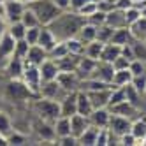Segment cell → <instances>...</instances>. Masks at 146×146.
<instances>
[{"instance_id":"6da1fadb","label":"cell","mask_w":146,"mask_h":146,"mask_svg":"<svg viewBox=\"0 0 146 146\" xmlns=\"http://www.w3.org/2000/svg\"><path fill=\"white\" fill-rule=\"evenodd\" d=\"M85 21L86 19L81 14H78L76 11H70V13L62 11L58 14V18L55 19V21H51L48 27L51 28V32L56 35L58 40H65L69 37H74Z\"/></svg>"},{"instance_id":"7a4b0ae2","label":"cell","mask_w":146,"mask_h":146,"mask_svg":"<svg viewBox=\"0 0 146 146\" xmlns=\"http://www.w3.org/2000/svg\"><path fill=\"white\" fill-rule=\"evenodd\" d=\"M27 5L37 14L39 23L42 27H48L51 21H55V19L58 18V14L62 13L60 9L53 4V0H35V2L27 4Z\"/></svg>"},{"instance_id":"3957f363","label":"cell","mask_w":146,"mask_h":146,"mask_svg":"<svg viewBox=\"0 0 146 146\" xmlns=\"http://www.w3.org/2000/svg\"><path fill=\"white\" fill-rule=\"evenodd\" d=\"M34 109L37 113V116L44 121L53 123L58 116H62V109H60V102L53 100V99H46L40 97L34 102Z\"/></svg>"},{"instance_id":"277c9868","label":"cell","mask_w":146,"mask_h":146,"mask_svg":"<svg viewBox=\"0 0 146 146\" xmlns=\"http://www.w3.org/2000/svg\"><path fill=\"white\" fill-rule=\"evenodd\" d=\"M5 93H7V97L11 100H14V102L28 100V99H32L35 95V93L23 83V79H11L7 83V86H5Z\"/></svg>"},{"instance_id":"5b68a950","label":"cell","mask_w":146,"mask_h":146,"mask_svg":"<svg viewBox=\"0 0 146 146\" xmlns=\"http://www.w3.org/2000/svg\"><path fill=\"white\" fill-rule=\"evenodd\" d=\"M21 79H23L25 85L35 93V95H39V88H40V83H42V79H40L39 65H34V64H28V62H25Z\"/></svg>"},{"instance_id":"8992f818","label":"cell","mask_w":146,"mask_h":146,"mask_svg":"<svg viewBox=\"0 0 146 146\" xmlns=\"http://www.w3.org/2000/svg\"><path fill=\"white\" fill-rule=\"evenodd\" d=\"M25 9H27V4L21 2V0H4L2 14H4L7 23H14V21H19V19H21Z\"/></svg>"},{"instance_id":"52a82bcc","label":"cell","mask_w":146,"mask_h":146,"mask_svg":"<svg viewBox=\"0 0 146 146\" xmlns=\"http://www.w3.org/2000/svg\"><path fill=\"white\" fill-rule=\"evenodd\" d=\"M69 92H65L58 85V81L53 79V81H42L40 83V88H39V95L40 97H46V99H53V100H62Z\"/></svg>"},{"instance_id":"ba28073f","label":"cell","mask_w":146,"mask_h":146,"mask_svg":"<svg viewBox=\"0 0 146 146\" xmlns=\"http://www.w3.org/2000/svg\"><path fill=\"white\" fill-rule=\"evenodd\" d=\"M130 125H132V120H130V118H125V116H120V114H113V113H111L108 129H109L111 135H116V137H120V135L130 132Z\"/></svg>"},{"instance_id":"9c48e42d","label":"cell","mask_w":146,"mask_h":146,"mask_svg":"<svg viewBox=\"0 0 146 146\" xmlns=\"http://www.w3.org/2000/svg\"><path fill=\"white\" fill-rule=\"evenodd\" d=\"M58 85L64 88L65 92H76L79 90V76L76 74V70H60L58 76H56Z\"/></svg>"},{"instance_id":"30bf717a","label":"cell","mask_w":146,"mask_h":146,"mask_svg":"<svg viewBox=\"0 0 146 146\" xmlns=\"http://www.w3.org/2000/svg\"><path fill=\"white\" fill-rule=\"evenodd\" d=\"M97 62L99 60H93L86 55H81L79 60H78V65H76V74L79 76V79H86V78H92L93 70L97 67Z\"/></svg>"},{"instance_id":"8fae6325","label":"cell","mask_w":146,"mask_h":146,"mask_svg":"<svg viewBox=\"0 0 146 146\" xmlns=\"http://www.w3.org/2000/svg\"><path fill=\"white\" fill-rule=\"evenodd\" d=\"M109 118H111V111L109 108H97V109H93L90 113V125H93V127H97V129H104V127H108V123H109Z\"/></svg>"},{"instance_id":"7c38bea8","label":"cell","mask_w":146,"mask_h":146,"mask_svg":"<svg viewBox=\"0 0 146 146\" xmlns=\"http://www.w3.org/2000/svg\"><path fill=\"white\" fill-rule=\"evenodd\" d=\"M39 70H40V79H42V81H53L58 76L60 67L56 64V60H53V58L48 56L42 64L39 65Z\"/></svg>"},{"instance_id":"4fadbf2b","label":"cell","mask_w":146,"mask_h":146,"mask_svg":"<svg viewBox=\"0 0 146 146\" xmlns=\"http://www.w3.org/2000/svg\"><path fill=\"white\" fill-rule=\"evenodd\" d=\"M113 76H114V69H113V64H109V62H97V67L95 70H93L92 78L95 79H100L104 83H111L113 85Z\"/></svg>"},{"instance_id":"5bb4252c","label":"cell","mask_w":146,"mask_h":146,"mask_svg":"<svg viewBox=\"0 0 146 146\" xmlns=\"http://www.w3.org/2000/svg\"><path fill=\"white\" fill-rule=\"evenodd\" d=\"M88 127H90L88 116H85V114H79V113H76V114H72V116H70V132H72V135H74L76 139H78Z\"/></svg>"},{"instance_id":"9a60e30c","label":"cell","mask_w":146,"mask_h":146,"mask_svg":"<svg viewBox=\"0 0 146 146\" xmlns=\"http://www.w3.org/2000/svg\"><path fill=\"white\" fill-rule=\"evenodd\" d=\"M56 42H58V39H56V35H55L53 32H51V28H49V27H42V25H40V34H39V40H37V44L49 53V51L55 48V44H56Z\"/></svg>"},{"instance_id":"2e32d148","label":"cell","mask_w":146,"mask_h":146,"mask_svg":"<svg viewBox=\"0 0 146 146\" xmlns=\"http://www.w3.org/2000/svg\"><path fill=\"white\" fill-rule=\"evenodd\" d=\"M76 97H78V90L76 92H69L67 95L60 100V109H62V116H72L78 113V104H76Z\"/></svg>"},{"instance_id":"e0dca14e","label":"cell","mask_w":146,"mask_h":146,"mask_svg":"<svg viewBox=\"0 0 146 146\" xmlns=\"http://www.w3.org/2000/svg\"><path fill=\"white\" fill-rule=\"evenodd\" d=\"M109 111H111L113 114H120V116L130 118V120H134L135 116H137V106L130 104L129 100H123V102H120V104H114V106L109 108Z\"/></svg>"},{"instance_id":"ac0fdd59","label":"cell","mask_w":146,"mask_h":146,"mask_svg":"<svg viewBox=\"0 0 146 146\" xmlns=\"http://www.w3.org/2000/svg\"><path fill=\"white\" fill-rule=\"evenodd\" d=\"M23 67H25V60L18 58V56H11L5 65V72L11 79H21V74H23Z\"/></svg>"},{"instance_id":"d6986e66","label":"cell","mask_w":146,"mask_h":146,"mask_svg":"<svg viewBox=\"0 0 146 146\" xmlns=\"http://www.w3.org/2000/svg\"><path fill=\"white\" fill-rule=\"evenodd\" d=\"M83 92H85V90H83ZM109 92H111V88H108V90H97V92H86L93 109H97V108H108L109 106Z\"/></svg>"},{"instance_id":"ffe728a7","label":"cell","mask_w":146,"mask_h":146,"mask_svg":"<svg viewBox=\"0 0 146 146\" xmlns=\"http://www.w3.org/2000/svg\"><path fill=\"white\" fill-rule=\"evenodd\" d=\"M106 25L113 27L114 30L116 28H121V27H129L127 21H125V14L121 9H116V7H113L111 11L106 13Z\"/></svg>"},{"instance_id":"44dd1931","label":"cell","mask_w":146,"mask_h":146,"mask_svg":"<svg viewBox=\"0 0 146 146\" xmlns=\"http://www.w3.org/2000/svg\"><path fill=\"white\" fill-rule=\"evenodd\" d=\"M34 129L39 134V137H42V141H53L56 137L55 129H53V123H49V121H44V120L39 118L35 121V125H34Z\"/></svg>"},{"instance_id":"7402d4cb","label":"cell","mask_w":146,"mask_h":146,"mask_svg":"<svg viewBox=\"0 0 146 146\" xmlns=\"http://www.w3.org/2000/svg\"><path fill=\"white\" fill-rule=\"evenodd\" d=\"M130 134L135 137L137 144H146V120L144 118H134L130 125Z\"/></svg>"},{"instance_id":"603a6c76","label":"cell","mask_w":146,"mask_h":146,"mask_svg":"<svg viewBox=\"0 0 146 146\" xmlns=\"http://www.w3.org/2000/svg\"><path fill=\"white\" fill-rule=\"evenodd\" d=\"M46 58H48V51L42 49L39 44H32V46L28 48V53H27L25 62H28V64H34V65H40Z\"/></svg>"},{"instance_id":"cb8c5ba5","label":"cell","mask_w":146,"mask_h":146,"mask_svg":"<svg viewBox=\"0 0 146 146\" xmlns=\"http://www.w3.org/2000/svg\"><path fill=\"white\" fill-rule=\"evenodd\" d=\"M76 37L81 39L85 44H88V42H92V40L97 39V27L92 25V23H88V21H85V23L81 25V28L78 30Z\"/></svg>"},{"instance_id":"d4e9b609","label":"cell","mask_w":146,"mask_h":146,"mask_svg":"<svg viewBox=\"0 0 146 146\" xmlns=\"http://www.w3.org/2000/svg\"><path fill=\"white\" fill-rule=\"evenodd\" d=\"M121 55V46L114 44V42H106L102 48V53H100V62H109V64H113V60Z\"/></svg>"},{"instance_id":"484cf974","label":"cell","mask_w":146,"mask_h":146,"mask_svg":"<svg viewBox=\"0 0 146 146\" xmlns=\"http://www.w3.org/2000/svg\"><path fill=\"white\" fill-rule=\"evenodd\" d=\"M76 104H78V113L85 114V116H90V113L93 111V106L90 102V97L86 92L78 90V97H76Z\"/></svg>"},{"instance_id":"4316f807","label":"cell","mask_w":146,"mask_h":146,"mask_svg":"<svg viewBox=\"0 0 146 146\" xmlns=\"http://www.w3.org/2000/svg\"><path fill=\"white\" fill-rule=\"evenodd\" d=\"M53 129L56 137H65V135H70V116H58L53 121Z\"/></svg>"},{"instance_id":"83f0119b","label":"cell","mask_w":146,"mask_h":146,"mask_svg":"<svg viewBox=\"0 0 146 146\" xmlns=\"http://www.w3.org/2000/svg\"><path fill=\"white\" fill-rule=\"evenodd\" d=\"M129 30L132 34V39L137 40H146V16H141L137 21L129 25Z\"/></svg>"},{"instance_id":"f1b7e54d","label":"cell","mask_w":146,"mask_h":146,"mask_svg":"<svg viewBox=\"0 0 146 146\" xmlns=\"http://www.w3.org/2000/svg\"><path fill=\"white\" fill-rule=\"evenodd\" d=\"M109 42H114V44H118V46H123V44H129L132 42V34H130V30L129 27H121V28H116L113 32V37Z\"/></svg>"},{"instance_id":"f546056e","label":"cell","mask_w":146,"mask_h":146,"mask_svg":"<svg viewBox=\"0 0 146 146\" xmlns=\"http://www.w3.org/2000/svg\"><path fill=\"white\" fill-rule=\"evenodd\" d=\"M130 81H132V72H130V69L114 70L113 86H127V85H130Z\"/></svg>"},{"instance_id":"4dcf8cb0","label":"cell","mask_w":146,"mask_h":146,"mask_svg":"<svg viewBox=\"0 0 146 146\" xmlns=\"http://www.w3.org/2000/svg\"><path fill=\"white\" fill-rule=\"evenodd\" d=\"M97 132H99V129L93 127V125H90V127L78 137V144H83V146H95Z\"/></svg>"},{"instance_id":"1f68e13d","label":"cell","mask_w":146,"mask_h":146,"mask_svg":"<svg viewBox=\"0 0 146 146\" xmlns=\"http://www.w3.org/2000/svg\"><path fill=\"white\" fill-rule=\"evenodd\" d=\"M67 42V49H69V55H76V56H81L83 53H85V42H83L81 39H78L76 35L74 37H69L65 39Z\"/></svg>"},{"instance_id":"d6a6232c","label":"cell","mask_w":146,"mask_h":146,"mask_svg":"<svg viewBox=\"0 0 146 146\" xmlns=\"http://www.w3.org/2000/svg\"><path fill=\"white\" fill-rule=\"evenodd\" d=\"M102 48H104V42H100V40H92V42H88L85 46V53L83 55H86L93 60H99L100 58V53H102Z\"/></svg>"},{"instance_id":"836d02e7","label":"cell","mask_w":146,"mask_h":146,"mask_svg":"<svg viewBox=\"0 0 146 146\" xmlns=\"http://www.w3.org/2000/svg\"><path fill=\"white\" fill-rule=\"evenodd\" d=\"M123 100H127V93H125V86H113L109 92V106H114V104H120Z\"/></svg>"},{"instance_id":"e575fe53","label":"cell","mask_w":146,"mask_h":146,"mask_svg":"<svg viewBox=\"0 0 146 146\" xmlns=\"http://www.w3.org/2000/svg\"><path fill=\"white\" fill-rule=\"evenodd\" d=\"M132 53L135 60H143L146 62V40H137V39H132Z\"/></svg>"},{"instance_id":"d590c367","label":"cell","mask_w":146,"mask_h":146,"mask_svg":"<svg viewBox=\"0 0 146 146\" xmlns=\"http://www.w3.org/2000/svg\"><path fill=\"white\" fill-rule=\"evenodd\" d=\"M7 32L14 37V40H19V39H25V34H27V27L21 23V21H14V23H7Z\"/></svg>"},{"instance_id":"8d00e7d4","label":"cell","mask_w":146,"mask_h":146,"mask_svg":"<svg viewBox=\"0 0 146 146\" xmlns=\"http://www.w3.org/2000/svg\"><path fill=\"white\" fill-rule=\"evenodd\" d=\"M67 55H69V49H67V42H65V40H58V42L55 44V48L48 53V56L53 58V60H62Z\"/></svg>"},{"instance_id":"74e56055","label":"cell","mask_w":146,"mask_h":146,"mask_svg":"<svg viewBox=\"0 0 146 146\" xmlns=\"http://www.w3.org/2000/svg\"><path fill=\"white\" fill-rule=\"evenodd\" d=\"M27 28H30V27H39L40 23H39V18H37V14L30 9L28 5H27V9L23 11V16H21V19H19Z\"/></svg>"},{"instance_id":"f35d334b","label":"cell","mask_w":146,"mask_h":146,"mask_svg":"<svg viewBox=\"0 0 146 146\" xmlns=\"http://www.w3.org/2000/svg\"><path fill=\"white\" fill-rule=\"evenodd\" d=\"M113 32H114V28L113 27H109V25H100V27H97V40H100V42H109L111 40V37H113Z\"/></svg>"},{"instance_id":"ab89813d","label":"cell","mask_w":146,"mask_h":146,"mask_svg":"<svg viewBox=\"0 0 146 146\" xmlns=\"http://www.w3.org/2000/svg\"><path fill=\"white\" fill-rule=\"evenodd\" d=\"M13 130H14V129H13V121H11V118H9L5 113L0 111V135H4V137L7 139V135L11 134Z\"/></svg>"},{"instance_id":"60d3db41","label":"cell","mask_w":146,"mask_h":146,"mask_svg":"<svg viewBox=\"0 0 146 146\" xmlns=\"http://www.w3.org/2000/svg\"><path fill=\"white\" fill-rule=\"evenodd\" d=\"M123 14H125V21H127V25H132L134 21H137V19L141 18V9L135 7V5H130V7H127L123 11Z\"/></svg>"},{"instance_id":"b9f144b4","label":"cell","mask_w":146,"mask_h":146,"mask_svg":"<svg viewBox=\"0 0 146 146\" xmlns=\"http://www.w3.org/2000/svg\"><path fill=\"white\" fill-rule=\"evenodd\" d=\"M111 144V132L108 127L104 129H99L97 132V139H95V146H108Z\"/></svg>"},{"instance_id":"7bdbcfd3","label":"cell","mask_w":146,"mask_h":146,"mask_svg":"<svg viewBox=\"0 0 146 146\" xmlns=\"http://www.w3.org/2000/svg\"><path fill=\"white\" fill-rule=\"evenodd\" d=\"M28 48H30V44L27 42L25 39L16 40V48H14V55H13V56H18V58L25 60V58H27V53H28Z\"/></svg>"},{"instance_id":"ee69618b","label":"cell","mask_w":146,"mask_h":146,"mask_svg":"<svg viewBox=\"0 0 146 146\" xmlns=\"http://www.w3.org/2000/svg\"><path fill=\"white\" fill-rule=\"evenodd\" d=\"M130 85L143 95L144 90H146V72H143V74H139V76H132Z\"/></svg>"},{"instance_id":"f6af8a7d","label":"cell","mask_w":146,"mask_h":146,"mask_svg":"<svg viewBox=\"0 0 146 146\" xmlns=\"http://www.w3.org/2000/svg\"><path fill=\"white\" fill-rule=\"evenodd\" d=\"M86 21L92 23V25H95V27H100V25L106 23V13L100 11V9H97L93 14H90V16L86 18Z\"/></svg>"},{"instance_id":"bcb514c9","label":"cell","mask_w":146,"mask_h":146,"mask_svg":"<svg viewBox=\"0 0 146 146\" xmlns=\"http://www.w3.org/2000/svg\"><path fill=\"white\" fill-rule=\"evenodd\" d=\"M39 34H40V25L39 27H30L27 28V34H25V40L32 46V44H37L39 40Z\"/></svg>"},{"instance_id":"7dc6e473","label":"cell","mask_w":146,"mask_h":146,"mask_svg":"<svg viewBox=\"0 0 146 146\" xmlns=\"http://www.w3.org/2000/svg\"><path fill=\"white\" fill-rule=\"evenodd\" d=\"M27 143V135L21 134L19 130H13L11 134L7 135V144H25Z\"/></svg>"},{"instance_id":"c3c4849f","label":"cell","mask_w":146,"mask_h":146,"mask_svg":"<svg viewBox=\"0 0 146 146\" xmlns=\"http://www.w3.org/2000/svg\"><path fill=\"white\" fill-rule=\"evenodd\" d=\"M129 69H130V72H132V76H139V74H143V72H146V62L135 60V58H134V60L130 62Z\"/></svg>"},{"instance_id":"681fc988","label":"cell","mask_w":146,"mask_h":146,"mask_svg":"<svg viewBox=\"0 0 146 146\" xmlns=\"http://www.w3.org/2000/svg\"><path fill=\"white\" fill-rule=\"evenodd\" d=\"M125 93H127V100H129L130 104H134V106H137V104H139V99H141V93L135 90L132 85H127V86H125Z\"/></svg>"},{"instance_id":"f907efd6","label":"cell","mask_w":146,"mask_h":146,"mask_svg":"<svg viewBox=\"0 0 146 146\" xmlns=\"http://www.w3.org/2000/svg\"><path fill=\"white\" fill-rule=\"evenodd\" d=\"M97 9H99V5H97V2H92V0H88V2L85 4V5H83L81 9H79V11H78V14H81L83 18H88L90 14H93V13H95L97 11Z\"/></svg>"},{"instance_id":"816d5d0a","label":"cell","mask_w":146,"mask_h":146,"mask_svg":"<svg viewBox=\"0 0 146 146\" xmlns=\"http://www.w3.org/2000/svg\"><path fill=\"white\" fill-rule=\"evenodd\" d=\"M129 65H130V60H129V58H125L123 55H120V56H116V58L113 60V69H114V70L129 69Z\"/></svg>"},{"instance_id":"f5cc1de1","label":"cell","mask_w":146,"mask_h":146,"mask_svg":"<svg viewBox=\"0 0 146 146\" xmlns=\"http://www.w3.org/2000/svg\"><path fill=\"white\" fill-rule=\"evenodd\" d=\"M118 141H120V144H123V146H135V144H137V141H135V137H134L130 132L120 135Z\"/></svg>"},{"instance_id":"db71d44e","label":"cell","mask_w":146,"mask_h":146,"mask_svg":"<svg viewBox=\"0 0 146 146\" xmlns=\"http://www.w3.org/2000/svg\"><path fill=\"white\" fill-rule=\"evenodd\" d=\"M58 144L60 146H74V144H78V139L70 134V135H65V137H58Z\"/></svg>"},{"instance_id":"11a10c76","label":"cell","mask_w":146,"mask_h":146,"mask_svg":"<svg viewBox=\"0 0 146 146\" xmlns=\"http://www.w3.org/2000/svg\"><path fill=\"white\" fill-rule=\"evenodd\" d=\"M121 55H123L125 58H129L130 62L134 60V53H132V46H130V42H129V44H123V46H121Z\"/></svg>"},{"instance_id":"9f6ffc18","label":"cell","mask_w":146,"mask_h":146,"mask_svg":"<svg viewBox=\"0 0 146 146\" xmlns=\"http://www.w3.org/2000/svg\"><path fill=\"white\" fill-rule=\"evenodd\" d=\"M53 4L60 9V11H69L70 9V0H53Z\"/></svg>"},{"instance_id":"6f0895ef","label":"cell","mask_w":146,"mask_h":146,"mask_svg":"<svg viewBox=\"0 0 146 146\" xmlns=\"http://www.w3.org/2000/svg\"><path fill=\"white\" fill-rule=\"evenodd\" d=\"M86 2H88V0H70V11H76L78 13Z\"/></svg>"},{"instance_id":"680465c9","label":"cell","mask_w":146,"mask_h":146,"mask_svg":"<svg viewBox=\"0 0 146 146\" xmlns=\"http://www.w3.org/2000/svg\"><path fill=\"white\" fill-rule=\"evenodd\" d=\"M130 5H132V0H116V2H114V7L121 9V11H125V9L130 7Z\"/></svg>"},{"instance_id":"91938a15","label":"cell","mask_w":146,"mask_h":146,"mask_svg":"<svg viewBox=\"0 0 146 146\" xmlns=\"http://www.w3.org/2000/svg\"><path fill=\"white\" fill-rule=\"evenodd\" d=\"M5 30H7V21H5L4 14H0V35H2Z\"/></svg>"},{"instance_id":"94428289","label":"cell","mask_w":146,"mask_h":146,"mask_svg":"<svg viewBox=\"0 0 146 146\" xmlns=\"http://www.w3.org/2000/svg\"><path fill=\"white\" fill-rule=\"evenodd\" d=\"M21 2H25V4H32V2H35V0H21Z\"/></svg>"},{"instance_id":"6125c7cd","label":"cell","mask_w":146,"mask_h":146,"mask_svg":"<svg viewBox=\"0 0 146 146\" xmlns=\"http://www.w3.org/2000/svg\"><path fill=\"white\" fill-rule=\"evenodd\" d=\"M143 97H144V99H146V90H144V93H143Z\"/></svg>"}]
</instances>
